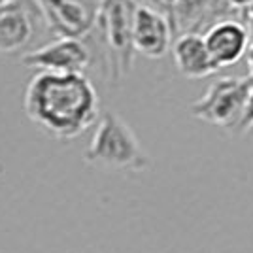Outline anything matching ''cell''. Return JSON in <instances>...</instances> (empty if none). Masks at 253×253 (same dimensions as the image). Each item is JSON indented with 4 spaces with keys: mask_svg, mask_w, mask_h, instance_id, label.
<instances>
[{
    "mask_svg": "<svg viewBox=\"0 0 253 253\" xmlns=\"http://www.w3.org/2000/svg\"><path fill=\"white\" fill-rule=\"evenodd\" d=\"M23 108L34 125L57 140H74L100 117L96 89L84 72H38L25 89Z\"/></svg>",
    "mask_w": 253,
    "mask_h": 253,
    "instance_id": "cell-1",
    "label": "cell"
},
{
    "mask_svg": "<svg viewBox=\"0 0 253 253\" xmlns=\"http://www.w3.org/2000/svg\"><path fill=\"white\" fill-rule=\"evenodd\" d=\"M138 0H98L95 29L87 38H93L98 55L112 82L128 74L134 57L132 29Z\"/></svg>",
    "mask_w": 253,
    "mask_h": 253,
    "instance_id": "cell-2",
    "label": "cell"
},
{
    "mask_svg": "<svg viewBox=\"0 0 253 253\" xmlns=\"http://www.w3.org/2000/svg\"><path fill=\"white\" fill-rule=\"evenodd\" d=\"M85 163L106 170L144 172L149 169L151 159L125 119L116 112H104L96 121Z\"/></svg>",
    "mask_w": 253,
    "mask_h": 253,
    "instance_id": "cell-3",
    "label": "cell"
},
{
    "mask_svg": "<svg viewBox=\"0 0 253 253\" xmlns=\"http://www.w3.org/2000/svg\"><path fill=\"white\" fill-rule=\"evenodd\" d=\"M252 78H221L208 87V91L191 104L193 117L213 126L232 130L240 121L248 95L252 91Z\"/></svg>",
    "mask_w": 253,
    "mask_h": 253,
    "instance_id": "cell-4",
    "label": "cell"
},
{
    "mask_svg": "<svg viewBox=\"0 0 253 253\" xmlns=\"http://www.w3.org/2000/svg\"><path fill=\"white\" fill-rule=\"evenodd\" d=\"M95 53L93 47L84 38L59 36L53 42H47L27 51L21 63L27 68H34L40 72H59V74H76L84 72L93 63Z\"/></svg>",
    "mask_w": 253,
    "mask_h": 253,
    "instance_id": "cell-5",
    "label": "cell"
},
{
    "mask_svg": "<svg viewBox=\"0 0 253 253\" xmlns=\"http://www.w3.org/2000/svg\"><path fill=\"white\" fill-rule=\"evenodd\" d=\"M45 29L55 38H87L95 29L98 2L95 0H34Z\"/></svg>",
    "mask_w": 253,
    "mask_h": 253,
    "instance_id": "cell-6",
    "label": "cell"
},
{
    "mask_svg": "<svg viewBox=\"0 0 253 253\" xmlns=\"http://www.w3.org/2000/svg\"><path fill=\"white\" fill-rule=\"evenodd\" d=\"M45 27L34 0H10L0 10V53H15L31 45Z\"/></svg>",
    "mask_w": 253,
    "mask_h": 253,
    "instance_id": "cell-7",
    "label": "cell"
},
{
    "mask_svg": "<svg viewBox=\"0 0 253 253\" xmlns=\"http://www.w3.org/2000/svg\"><path fill=\"white\" fill-rule=\"evenodd\" d=\"M174 34L172 21L165 11L148 4H138L132 29L134 51L148 59H161L170 51Z\"/></svg>",
    "mask_w": 253,
    "mask_h": 253,
    "instance_id": "cell-8",
    "label": "cell"
},
{
    "mask_svg": "<svg viewBox=\"0 0 253 253\" xmlns=\"http://www.w3.org/2000/svg\"><path fill=\"white\" fill-rule=\"evenodd\" d=\"M204 40L213 63L219 68H225L236 64L242 57H246L250 43V29L242 21L227 17L208 27Z\"/></svg>",
    "mask_w": 253,
    "mask_h": 253,
    "instance_id": "cell-9",
    "label": "cell"
},
{
    "mask_svg": "<svg viewBox=\"0 0 253 253\" xmlns=\"http://www.w3.org/2000/svg\"><path fill=\"white\" fill-rule=\"evenodd\" d=\"M172 57L179 74L189 80H202L219 70L201 32L178 34V38L172 42Z\"/></svg>",
    "mask_w": 253,
    "mask_h": 253,
    "instance_id": "cell-10",
    "label": "cell"
},
{
    "mask_svg": "<svg viewBox=\"0 0 253 253\" xmlns=\"http://www.w3.org/2000/svg\"><path fill=\"white\" fill-rule=\"evenodd\" d=\"M234 13L227 0H176L172 8L174 32H199L204 27L227 19L225 15Z\"/></svg>",
    "mask_w": 253,
    "mask_h": 253,
    "instance_id": "cell-11",
    "label": "cell"
},
{
    "mask_svg": "<svg viewBox=\"0 0 253 253\" xmlns=\"http://www.w3.org/2000/svg\"><path fill=\"white\" fill-rule=\"evenodd\" d=\"M253 128V87L248 95V100H246V106H244V112L240 121L236 123V126L232 128V134H246Z\"/></svg>",
    "mask_w": 253,
    "mask_h": 253,
    "instance_id": "cell-12",
    "label": "cell"
},
{
    "mask_svg": "<svg viewBox=\"0 0 253 253\" xmlns=\"http://www.w3.org/2000/svg\"><path fill=\"white\" fill-rule=\"evenodd\" d=\"M248 29H250V43L246 51V61H248V78H252L253 82V21H248Z\"/></svg>",
    "mask_w": 253,
    "mask_h": 253,
    "instance_id": "cell-13",
    "label": "cell"
},
{
    "mask_svg": "<svg viewBox=\"0 0 253 253\" xmlns=\"http://www.w3.org/2000/svg\"><path fill=\"white\" fill-rule=\"evenodd\" d=\"M176 0H155V8H159L161 11H165L169 17H172V8H174ZM172 21V19H170Z\"/></svg>",
    "mask_w": 253,
    "mask_h": 253,
    "instance_id": "cell-14",
    "label": "cell"
},
{
    "mask_svg": "<svg viewBox=\"0 0 253 253\" xmlns=\"http://www.w3.org/2000/svg\"><path fill=\"white\" fill-rule=\"evenodd\" d=\"M229 2V6H231L234 11H244L246 13V10L252 6L253 0H227Z\"/></svg>",
    "mask_w": 253,
    "mask_h": 253,
    "instance_id": "cell-15",
    "label": "cell"
},
{
    "mask_svg": "<svg viewBox=\"0 0 253 253\" xmlns=\"http://www.w3.org/2000/svg\"><path fill=\"white\" fill-rule=\"evenodd\" d=\"M246 17H248V21H253V2H252V6L246 10Z\"/></svg>",
    "mask_w": 253,
    "mask_h": 253,
    "instance_id": "cell-16",
    "label": "cell"
},
{
    "mask_svg": "<svg viewBox=\"0 0 253 253\" xmlns=\"http://www.w3.org/2000/svg\"><path fill=\"white\" fill-rule=\"evenodd\" d=\"M8 2H10V0H0V10H2V8H4Z\"/></svg>",
    "mask_w": 253,
    "mask_h": 253,
    "instance_id": "cell-17",
    "label": "cell"
}]
</instances>
